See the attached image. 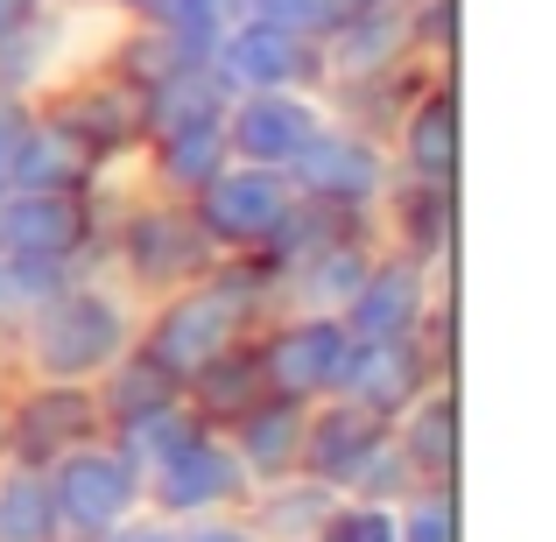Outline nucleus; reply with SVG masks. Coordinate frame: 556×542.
<instances>
[{
    "label": "nucleus",
    "mask_w": 556,
    "mask_h": 542,
    "mask_svg": "<svg viewBox=\"0 0 556 542\" xmlns=\"http://www.w3.org/2000/svg\"><path fill=\"white\" fill-rule=\"evenodd\" d=\"M141 339V297L127 282H99V275H71L50 303L14 325V353L28 380H99L127 345Z\"/></svg>",
    "instance_id": "obj_1"
},
{
    "label": "nucleus",
    "mask_w": 556,
    "mask_h": 542,
    "mask_svg": "<svg viewBox=\"0 0 556 542\" xmlns=\"http://www.w3.org/2000/svg\"><path fill=\"white\" fill-rule=\"evenodd\" d=\"M268 303H275V282H268V268H261L254 254L247 261H218V268H204L198 282L169 289V297L141 317L135 345L163 366V374L190 380L198 366H212L218 353H226V345H240L247 325H261Z\"/></svg>",
    "instance_id": "obj_2"
},
{
    "label": "nucleus",
    "mask_w": 556,
    "mask_h": 542,
    "mask_svg": "<svg viewBox=\"0 0 556 542\" xmlns=\"http://www.w3.org/2000/svg\"><path fill=\"white\" fill-rule=\"evenodd\" d=\"M113 261H121V282L135 289V297H169V289L198 282L204 268H218L226 254L204 240V226L190 218L184 198H149L121 218Z\"/></svg>",
    "instance_id": "obj_3"
},
{
    "label": "nucleus",
    "mask_w": 556,
    "mask_h": 542,
    "mask_svg": "<svg viewBox=\"0 0 556 542\" xmlns=\"http://www.w3.org/2000/svg\"><path fill=\"white\" fill-rule=\"evenodd\" d=\"M50 479V501H56V529L64 542H99L106 529H121L141 501V472L127 465V451L113 437H92V444H71L42 465Z\"/></svg>",
    "instance_id": "obj_4"
},
{
    "label": "nucleus",
    "mask_w": 556,
    "mask_h": 542,
    "mask_svg": "<svg viewBox=\"0 0 556 542\" xmlns=\"http://www.w3.org/2000/svg\"><path fill=\"white\" fill-rule=\"evenodd\" d=\"M247 493H254V479H247L240 451L226 444V430H212L204 423L190 444H177L163 465H155L149 479H141V501L155 507V515L169 521H198V515H240Z\"/></svg>",
    "instance_id": "obj_5"
},
{
    "label": "nucleus",
    "mask_w": 556,
    "mask_h": 542,
    "mask_svg": "<svg viewBox=\"0 0 556 542\" xmlns=\"http://www.w3.org/2000/svg\"><path fill=\"white\" fill-rule=\"evenodd\" d=\"M261 353V380L268 394H289V402H325V394L345 388V366H353V331L331 311H282V325H268Z\"/></svg>",
    "instance_id": "obj_6"
},
{
    "label": "nucleus",
    "mask_w": 556,
    "mask_h": 542,
    "mask_svg": "<svg viewBox=\"0 0 556 542\" xmlns=\"http://www.w3.org/2000/svg\"><path fill=\"white\" fill-rule=\"evenodd\" d=\"M190 218L204 226V240L218 254H261L275 240V226L289 218L296 190H289L282 169H261V163H226L198 198H184Z\"/></svg>",
    "instance_id": "obj_7"
},
{
    "label": "nucleus",
    "mask_w": 556,
    "mask_h": 542,
    "mask_svg": "<svg viewBox=\"0 0 556 542\" xmlns=\"http://www.w3.org/2000/svg\"><path fill=\"white\" fill-rule=\"evenodd\" d=\"M282 177H289L296 198L339 204V212H380V198H388V184H394L380 135H359V127H345V121H325V127H317Z\"/></svg>",
    "instance_id": "obj_8"
},
{
    "label": "nucleus",
    "mask_w": 556,
    "mask_h": 542,
    "mask_svg": "<svg viewBox=\"0 0 556 542\" xmlns=\"http://www.w3.org/2000/svg\"><path fill=\"white\" fill-rule=\"evenodd\" d=\"M106 437L92 380H28L22 394H8V451L14 465H50L56 451Z\"/></svg>",
    "instance_id": "obj_9"
},
{
    "label": "nucleus",
    "mask_w": 556,
    "mask_h": 542,
    "mask_svg": "<svg viewBox=\"0 0 556 542\" xmlns=\"http://www.w3.org/2000/svg\"><path fill=\"white\" fill-rule=\"evenodd\" d=\"M331 121L325 92L311 85H282V92H232L226 99V149L232 163H261V169H289L296 149Z\"/></svg>",
    "instance_id": "obj_10"
},
{
    "label": "nucleus",
    "mask_w": 556,
    "mask_h": 542,
    "mask_svg": "<svg viewBox=\"0 0 556 542\" xmlns=\"http://www.w3.org/2000/svg\"><path fill=\"white\" fill-rule=\"evenodd\" d=\"M204 64L226 78V92H282V85H311V92H325V56H317V36H303V28L232 22L226 36L212 42Z\"/></svg>",
    "instance_id": "obj_11"
},
{
    "label": "nucleus",
    "mask_w": 556,
    "mask_h": 542,
    "mask_svg": "<svg viewBox=\"0 0 556 542\" xmlns=\"http://www.w3.org/2000/svg\"><path fill=\"white\" fill-rule=\"evenodd\" d=\"M430 311H437V268L388 247V254H374V268L359 275L353 303L339 317L353 331V345H374V339H416L430 325Z\"/></svg>",
    "instance_id": "obj_12"
},
{
    "label": "nucleus",
    "mask_w": 556,
    "mask_h": 542,
    "mask_svg": "<svg viewBox=\"0 0 556 542\" xmlns=\"http://www.w3.org/2000/svg\"><path fill=\"white\" fill-rule=\"evenodd\" d=\"M42 113H50L92 163L135 155L141 135H149V127H141V92L127 78H113L106 64H99V78H85V85H50V106Z\"/></svg>",
    "instance_id": "obj_13"
},
{
    "label": "nucleus",
    "mask_w": 556,
    "mask_h": 542,
    "mask_svg": "<svg viewBox=\"0 0 556 542\" xmlns=\"http://www.w3.org/2000/svg\"><path fill=\"white\" fill-rule=\"evenodd\" d=\"M408 50H416V36H408V8H394V0H359L353 14H339V22L317 36V56H325V85L394 78Z\"/></svg>",
    "instance_id": "obj_14"
},
{
    "label": "nucleus",
    "mask_w": 556,
    "mask_h": 542,
    "mask_svg": "<svg viewBox=\"0 0 556 542\" xmlns=\"http://www.w3.org/2000/svg\"><path fill=\"white\" fill-rule=\"evenodd\" d=\"M85 240H92L85 190H8L0 198V254H50L78 268Z\"/></svg>",
    "instance_id": "obj_15"
},
{
    "label": "nucleus",
    "mask_w": 556,
    "mask_h": 542,
    "mask_svg": "<svg viewBox=\"0 0 556 542\" xmlns=\"http://www.w3.org/2000/svg\"><path fill=\"white\" fill-rule=\"evenodd\" d=\"M437 380V360H430V331L416 339H374V345H353V366H345V388L359 408H374L380 423H394L422 388Z\"/></svg>",
    "instance_id": "obj_16"
},
{
    "label": "nucleus",
    "mask_w": 556,
    "mask_h": 542,
    "mask_svg": "<svg viewBox=\"0 0 556 542\" xmlns=\"http://www.w3.org/2000/svg\"><path fill=\"white\" fill-rule=\"evenodd\" d=\"M388 437V423L374 416V408H359L353 394H325V402H311V416H303V465L296 472L325 479V487L345 493V479L359 472V458Z\"/></svg>",
    "instance_id": "obj_17"
},
{
    "label": "nucleus",
    "mask_w": 556,
    "mask_h": 542,
    "mask_svg": "<svg viewBox=\"0 0 556 542\" xmlns=\"http://www.w3.org/2000/svg\"><path fill=\"white\" fill-rule=\"evenodd\" d=\"M367 268H374V240L367 232L325 240V247H311L303 261H289V268L275 275V303H282V311H331L339 317L345 303H353V289H359Z\"/></svg>",
    "instance_id": "obj_18"
},
{
    "label": "nucleus",
    "mask_w": 556,
    "mask_h": 542,
    "mask_svg": "<svg viewBox=\"0 0 556 542\" xmlns=\"http://www.w3.org/2000/svg\"><path fill=\"white\" fill-rule=\"evenodd\" d=\"M303 416H311V402L261 394L254 408H240V416L226 423V444L240 451V465H247V479H254V487L289 479V472L303 465Z\"/></svg>",
    "instance_id": "obj_19"
},
{
    "label": "nucleus",
    "mask_w": 556,
    "mask_h": 542,
    "mask_svg": "<svg viewBox=\"0 0 556 542\" xmlns=\"http://www.w3.org/2000/svg\"><path fill=\"white\" fill-rule=\"evenodd\" d=\"M394 155H402V169L422 177V184L458 177V92H451V78L422 85L402 106V121H394Z\"/></svg>",
    "instance_id": "obj_20"
},
{
    "label": "nucleus",
    "mask_w": 556,
    "mask_h": 542,
    "mask_svg": "<svg viewBox=\"0 0 556 542\" xmlns=\"http://www.w3.org/2000/svg\"><path fill=\"white\" fill-rule=\"evenodd\" d=\"M331 507H339V487H325V479L311 472H289V479H268V487L247 493V529L261 542H317L331 521Z\"/></svg>",
    "instance_id": "obj_21"
},
{
    "label": "nucleus",
    "mask_w": 556,
    "mask_h": 542,
    "mask_svg": "<svg viewBox=\"0 0 556 542\" xmlns=\"http://www.w3.org/2000/svg\"><path fill=\"white\" fill-rule=\"evenodd\" d=\"M388 430H394V444H402V458L416 465V479L458 472V394H451V380H430Z\"/></svg>",
    "instance_id": "obj_22"
},
{
    "label": "nucleus",
    "mask_w": 556,
    "mask_h": 542,
    "mask_svg": "<svg viewBox=\"0 0 556 542\" xmlns=\"http://www.w3.org/2000/svg\"><path fill=\"white\" fill-rule=\"evenodd\" d=\"M380 226L394 232V247L416 261H451V232H458V218H451V184H388V198H380Z\"/></svg>",
    "instance_id": "obj_23"
},
{
    "label": "nucleus",
    "mask_w": 556,
    "mask_h": 542,
    "mask_svg": "<svg viewBox=\"0 0 556 542\" xmlns=\"http://www.w3.org/2000/svg\"><path fill=\"white\" fill-rule=\"evenodd\" d=\"M141 149H149V184L163 190V198H198V190H204V184L218 177V169L232 163L226 127H218V121L169 127V135H149Z\"/></svg>",
    "instance_id": "obj_24"
},
{
    "label": "nucleus",
    "mask_w": 556,
    "mask_h": 542,
    "mask_svg": "<svg viewBox=\"0 0 556 542\" xmlns=\"http://www.w3.org/2000/svg\"><path fill=\"white\" fill-rule=\"evenodd\" d=\"M226 78L212 64H177L169 78H155L141 92V127L149 135H169V127H198V121H226ZM141 135V141H149Z\"/></svg>",
    "instance_id": "obj_25"
},
{
    "label": "nucleus",
    "mask_w": 556,
    "mask_h": 542,
    "mask_svg": "<svg viewBox=\"0 0 556 542\" xmlns=\"http://www.w3.org/2000/svg\"><path fill=\"white\" fill-rule=\"evenodd\" d=\"M85 184H92V155H85L50 113H36L28 135H22V149H14L8 190H85Z\"/></svg>",
    "instance_id": "obj_26"
},
{
    "label": "nucleus",
    "mask_w": 556,
    "mask_h": 542,
    "mask_svg": "<svg viewBox=\"0 0 556 542\" xmlns=\"http://www.w3.org/2000/svg\"><path fill=\"white\" fill-rule=\"evenodd\" d=\"M261 394H268V380H261V353L254 345H226V353H218L212 366H198V374L184 380V402L198 408L204 423H218V430H226L232 416H240V408H254Z\"/></svg>",
    "instance_id": "obj_27"
},
{
    "label": "nucleus",
    "mask_w": 556,
    "mask_h": 542,
    "mask_svg": "<svg viewBox=\"0 0 556 542\" xmlns=\"http://www.w3.org/2000/svg\"><path fill=\"white\" fill-rule=\"evenodd\" d=\"M92 394H99V416H106V430H113V423L141 416V408H163L169 394H184V380L163 374V366L141 353V345H127V353L92 380Z\"/></svg>",
    "instance_id": "obj_28"
},
{
    "label": "nucleus",
    "mask_w": 556,
    "mask_h": 542,
    "mask_svg": "<svg viewBox=\"0 0 556 542\" xmlns=\"http://www.w3.org/2000/svg\"><path fill=\"white\" fill-rule=\"evenodd\" d=\"M198 430H204V416H198V408L184 402V394H169L163 408H141V416L113 423L106 437H113V444L127 451V465H135V472L149 479L155 465H163V458H169V451H177V444H190V437H198Z\"/></svg>",
    "instance_id": "obj_29"
},
{
    "label": "nucleus",
    "mask_w": 556,
    "mask_h": 542,
    "mask_svg": "<svg viewBox=\"0 0 556 542\" xmlns=\"http://www.w3.org/2000/svg\"><path fill=\"white\" fill-rule=\"evenodd\" d=\"M0 542H64L42 465H14V458H0Z\"/></svg>",
    "instance_id": "obj_30"
},
{
    "label": "nucleus",
    "mask_w": 556,
    "mask_h": 542,
    "mask_svg": "<svg viewBox=\"0 0 556 542\" xmlns=\"http://www.w3.org/2000/svg\"><path fill=\"white\" fill-rule=\"evenodd\" d=\"M71 261H50V254H0V325H22L36 303H50L56 289L71 282Z\"/></svg>",
    "instance_id": "obj_31"
},
{
    "label": "nucleus",
    "mask_w": 556,
    "mask_h": 542,
    "mask_svg": "<svg viewBox=\"0 0 556 542\" xmlns=\"http://www.w3.org/2000/svg\"><path fill=\"white\" fill-rule=\"evenodd\" d=\"M135 22H149L155 36H169L184 56H212V42L226 36V14H218V0H149Z\"/></svg>",
    "instance_id": "obj_32"
},
{
    "label": "nucleus",
    "mask_w": 556,
    "mask_h": 542,
    "mask_svg": "<svg viewBox=\"0 0 556 542\" xmlns=\"http://www.w3.org/2000/svg\"><path fill=\"white\" fill-rule=\"evenodd\" d=\"M394 542H458V501L451 479H422L394 501Z\"/></svg>",
    "instance_id": "obj_33"
},
{
    "label": "nucleus",
    "mask_w": 556,
    "mask_h": 542,
    "mask_svg": "<svg viewBox=\"0 0 556 542\" xmlns=\"http://www.w3.org/2000/svg\"><path fill=\"white\" fill-rule=\"evenodd\" d=\"M317 542H394V501H353V493H339V507H331Z\"/></svg>",
    "instance_id": "obj_34"
},
{
    "label": "nucleus",
    "mask_w": 556,
    "mask_h": 542,
    "mask_svg": "<svg viewBox=\"0 0 556 542\" xmlns=\"http://www.w3.org/2000/svg\"><path fill=\"white\" fill-rule=\"evenodd\" d=\"M28 121H36V106L22 92H0V198H8V169H14V149H22Z\"/></svg>",
    "instance_id": "obj_35"
},
{
    "label": "nucleus",
    "mask_w": 556,
    "mask_h": 542,
    "mask_svg": "<svg viewBox=\"0 0 556 542\" xmlns=\"http://www.w3.org/2000/svg\"><path fill=\"white\" fill-rule=\"evenodd\" d=\"M177 542H261L247 529V515H198V521H177Z\"/></svg>",
    "instance_id": "obj_36"
},
{
    "label": "nucleus",
    "mask_w": 556,
    "mask_h": 542,
    "mask_svg": "<svg viewBox=\"0 0 556 542\" xmlns=\"http://www.w3.org/2000/svg\"><path fill=\"white\" fill-rule=\"evenodd\" d=\"M99 542H177V521L155 515V507H135V515H127L121 529H106Z\"/></svg>",
    "instance_id": "obj_37"
},
{
    "label": "nucleus",
    "mask_w": 556,
    "mask_h": 542,
    "mask_svg": "<svg viewBox=\"0 0 556 542\" xmlns=\"http://www.w3.org/2000/svg\"><path fill=\"white\" fill-rule=\"evenodd\" d=\"M42 8H50V0H0V42H8V36H22V28L36 22Z\"/></svg>",
    "instance_id": "obj_38"
},
{
    "label": "nucleus",
    "mask_w": 556,
    "mask_h": 542,
    "mask_svg": "<svg viewBox=\"0 0 556 542\" xmlns=\"http://www.w3.org/2000/svg\"><path fill=\"white\" fill-rule=\"evenodd\" d=\"M92 8H106V14H121V22H135V14L149 8V0H92Z\"/></svg>",
    "instance_id": "obj_39"
},
{
    "label": "nucleus",
    "mask_w": 556,
    "mask_h": 542,
    "mask_svg": "<svg viewBox=\"0 0 556 542\" xmlns=\"http://www.w3.org/2000/svg\"><path fill=\"white\" fill-rule=\"evenodd\" d=\"M0 451H8V388H0Z\"/></svg>",
    "instance_id": "obj_40"
},
{
    "label": "nucleus",
    "mask_w": 556,
    "mask_h": 542,
    "mask_svg": "<svg viewBox=\"0 0 556 542\" xmlns=\"http://www.w3.org/2000/svg\"><path fill=\"white\" fill-rule=\"evenodd\" d=\"M394 8H408V0H394Z\"/></svg>",
    "instance_id": "obj_41"
}]
</instances>
